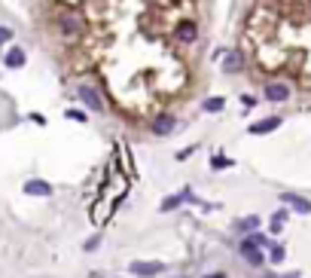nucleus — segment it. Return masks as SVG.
Here are the masks:
<instances>
[{
  "label": "nucleus",
  "mask_w": 311,
  "mask_h": 278,
  "mask_svg": "<svg viewBox=\"0 0 311 278\" xmlns=\"http://www.w3.org/2000/svg\"><path fill=\"white\" fill-rule=\"evenodd\" d=\"M271 220H278V223H284L287 220V208H278V211L271 214Z\"/></svg>",
  "instance_id": "nucleus-22"
},
{
  "label": "nucleus",
  "mask_w": 311,
  "mask_h": 278,
  "mask_svg": "<svg viewBox=\"0 0 311 278\" xmlns=\"http://www.w3.org/2000/svg\"><path fill=\"white\" fill-rule=\"evenodd\" d=\"M241 67H244V55H241V52H226L223 71H226V74H235V71H241Z\"/></svg>",
  "instance_id": "nucleus-12"
},
{
  "label": "nucleus",
  "mask_w": 311,
  "mask_h": 278,
  "mask_svg": "<svg viewBox=\"0 0 311 278\" xmlns=\"http://www.w3.org/2000/svg\"><path fill=\"white\" fill-rule=\"evenodd\" d=\"M180 278H186V275H180Z\"/></svg>",
  "instance_id": "nucleus-26"
},
{
  "label": "nucleus",
  "mask_w": 311,
  "mask_h": 278,
  "mask_svg": "<svg viewBox=\"0 0 311 278\" xmlns=\"http://www.w3.org/2000/svg\"><path fill=\"white\" fill-rule=\"evenodd\" d=\"M281 202H287V208H293L296 214H311V202L305 196H299V193H284Z\"/></svg>",
  "instance_id": "nucleus-6"
},
{
  "label": "nucleus",
  "mask_w": 311,
  "mask_h": 278,
  "mask_svg": "<svg viewBox=\"0 0 311 278\" xmlns=\"http://www.w3.org/2000/svg\"><path fill=\"white\" fill-rule=\"evenodd\" d=\"M174 37H177L180 43H195V40H198V25L189 22V19H183V22L177 25V31H174Z\"/></svg>",
  "instance_id": "nucleus-5"
},
{
  "label": "nucleus",
  "mask_w": 311,
  "mask_h": 278,
  "mask_svg": "<svg viewBox=\"0 0 311 278\" xmlns=\"http://www.w3.org/2000/svg\"><path fill=\"white\" fill-rule=\"evenodd\" d=\"M77 95H80V101L86 104V107H91V110H95V113H101V110H104V98L98 95V89H95V86H89V83H83V86H80V89H77Z\"/></svg>",
  "instance_id": "nucleus-2"
},
{
  "label": "nucleus",
  "mask_w": 311,
  "mask_h": 278,
  "mask_svg": "<svg viewBox=\"0 0 311 278\" xmlns=\"http://www.w3.org/2000/svg\"><path fill=\"white\" fill-rule=\"evenodd\" d=\"M235 162L232 159H226V156H211V168H217V171H223V168H232Z\"/></svg>",
  "instance_id": "nucleus-18"
},
{
  "label": "nucleus",
  "mask_w": 311,
  "mask_h": 278,
  "mask_svg": "<svg viewBox=\"0 0 311 278\" xmlns=\"http://www.w3.org/2000/svg\"><path fill=\"white\" fill-rule=\"evenodd\" d=\"M247 241H250V245H256V248H268V245H271V238H268L266 232H256V230L247 235Z\"/></svg>",
  "instance_id": "nucleus-17"
},
{
  "label": "nucleus",
  "mask_w": 311,
  "mask_h": 278,
  "mask_svg": "<svg viewBox=\"0 0 311 278\" xmlns=\"http://www.w3.org/2000/svg\"><path fill=\"white\" fill-rule=\"evenodd\" d=\"M174 126H177V119H174L171 113H162L156 123H153V135H171Z\"/></svg>",
  "instance_id": "nucleus-10"
},
{
  "label": "nucleus",
  "mask_w": 311,
  "mask_h": 278,
  "mask_svg": "<svg viewBox=\"0 0 311 278\" xmlns=\"http://www.w3.org/2000/svg\"><path fill=\"white\" fill-rule=\"evenodd\" d=\"M132 275H140V278H153V275H159V272H165V263L162 260H134L132 266Z\"/></svg>",
  "instance_id": "nucleus-1"
},
{
  "label": "nucleus",
  "mask_w": 311,
  "mask_h": 278,
  "mask_svg": "<svg viewBox=\"0 0 311 278\" xmlns=\"http://www.w3.org/2000/svg\"><path fill=\"white\" fill-rule=\"evenodd\" d=\"M263 95H266V101H271V104H284V101L290 98V86L281 83V80H271V83H266Z\"/></svg>",
  "instance_id": "nucleus-3"
},
{
  "label": "nucleus",
  "mask_w": 311,
  "mask_h": 278,
  "mask_svg": "<svg viewBox=\"0 0 311 278\" xmlns=\"http://www.w3.org/2000/svg\"><path fill=\"white\" fill-rule=\"evenodd\" d=\"M226 107V101L223 98H205V101H201V110H205V113H220V110H223Z\"/></svg>",
  "instance_id": "nucleus-15"
},
{
  "label": "nucleus",
  "mask_w": 311,
  "mask_h": 278,
  "mask_svg": "<svg viewBox=\"0 0 311 278\" xmlns=\"http://www.w3.org/2000/svg\"><path fill=\"white\" fill-rule=\"evenodd\" d=\"M205 278H229L226 272H211V275H205Z\"/></svg>",
  "instance_id": "nucleus-24"
},
{
  "label": "nucleus",
  "mask_w": 311,
  "mask_h": 278,
  "mask_svg": "<svg viewBox=\"0 0 311 278\" xmlns=\"http://www.w3.org/2000/svg\"><path fill=\"white\" fill-rule=\"evenodd\" d=\"M263 278H284L281 272H268V275H263Z\"/></svg>",
  "instance_id": "nucleus-25"
},
{
  "label": "nucleus",
  "mask_w": 311,
  "mask_h": 278,
  "mask_svg": "<svg viewBox=\"0 0 311 278\" xmlns=\"http://www.w3.org/2000/svg\"><path fill=\"white\" fill-rule=\"evenodd\" d=\"M9 40H12V28H3V25H0V46L9 43Z\"/></svg>",
  "instance_id": "nucleus-19"
},
{
  "label": "nucleus",
  "mask_w": 311,
  "mask_h": 278,
  "mask_svg": "<svg viewBox=\"0 0 311 278\" xmlns=\"http://www.w3.org/2000/svg\"><path fill=\"white\" fill-rule=\"evenodd\" d=\"M98 245H101V235H91V238L86 241V245H83V248H86V251H95Z\"/></svg>",
  "instance_id": "nucleus-20"
},
{
  "label": "nucleus",
  "mask_w": 311,
  "mask_h": 278,
  "mask_svg": "<svg viewBox=\"0 0 311 278\" xmlns=\"http://www.w3.org/2000/svg\"><path fill=\"white\" fill-rule=\"evenodd\" d=\"M186 196H189V189H183L180 196H168V199H165L159 208H162V211H174V208H180L183 202H186Z\"/></svg>",
  "instance_id": "nucleus-14"
},
{
  "label": "nucleus",
  "mask_w": 311,
  "mask_h": 278,
  "mask_svg": "<svg viewBox=\"0 0 311 278\" xmlns=\"http://www.w3.org/2000/svg\"><path fill=\"white\" fill-rule=\"evenodd\" d=\"M274 235H278V232H284V223H278V220H271V227H268Z\"/></svg>",
  "instance_id": "nucleus-23"
},
{
  "label": "nucleus",
  "mask_w": 311,
  "mask_h": 278,
  "mask_svg": "<svg viewBox=\"0 0 311 278\" xmlns=\"http://www.w3.org/2000/svg\"><path fill=\"white\" fill-rule=\"evenodd\" d=\"M58 28H61L64 37H77V34L83 31V25H80L77 15H61V19H58Z\"/></svg>",
  "instance_id": "nucleus-8"
},
{
  "label": "nucleus",
  "mask_w": 311,
  "mask_h": 278,
  "mask_svg": "<svg viewBox=\"0 0 311 278\" xmlns=\"http://www.w3.org/2000/svg\"><path fill=\"white\" fill-rule=\"evenodd\" d=\"M278 126H281V116H268V119H260V123H253V126H250V135H271Z\"/></svg>",
  "instance_id": "nucleus-9"
},
{
  "label": "nucleus",
  "mask_w": 311,
  "mask_h": 278,
  "mask_svg": "<svg viewBox=\"0 0 311 278\" xmlns=\"http://www.w3.org/2000/svg\"><path fill=\"white\" fill-rule=\"evenodd\" d=\"M271 263H284V257H287V248L284 245H268V254H266Z\"/></svg>",
  "instance_id": "nucleus-16"
},
{
  "label": "nucleus",
  "mask_w": 311,
  "mask_h": 278,
  "mask_svg": "<svg viewBox=\"0 0 311 278\" xmlns=\"http://www.w3.org/2000/svg\"><path fill=\"white\" fill-rule=\"evenodd\" d=\"M3 61H6V67H25V61H28V55H25V49H18V46H12L6 55H3Z\"/></svg>",
  "instance_id": "nucleus-13"
},
{
  "label": "nucleus",
  "mask_w": 311,
  "mask_h": 278,
  "mask_svg": "<svg viewBox=\"0 0 311 278\" xmlns=\"http://www.w3.org/2000/svg\"><path fill=\"white\" fill-rule=\"evenodd\" d=\"M232 227H235V232H241V235H250L256 227H260V217H256V214H250V217H238V220L232 223Z\"/></svg>",
  "instance_id": "nucleus-11"
},
{
  "label": "nucleus",
  "mask_w": 311,
  "mask_h": 278,
  "mask_svg": "<svg viewBox=\"0 0 311 278\" xmlns=\"http://www.w3.org/2000/svg\"><path fill=\"white\" fill-rule=\"evenodd\" d=\"M238 254H241V257H244V263H250V266H256V269H260V266L266 263V260H268V257L263 254V248H256V245H250V241H247V238L241 241V245H238Z\"/></svg>",
  "instance_id": "nucleus-4"
},
{
  "label": "nucleus",
  "mask_w": 311,
  "mask_h": 278,
  "mask_svg": "<svg viewBox=\"0 0 311 278\" xmlns=\"http://www.w3.org/2000/svg\"><path fill=\"white\" fill-rule=\"evenodd\" d=\"M67 119H77V123H86V113H83V110H67Z\"/></svg>",
  "instance_id": "nucleus-21"
},
{
  "label": "nucleus",
  "mask_w": 311,
  "mask_h": 278,
  "mask_svg": "<svg viewBox=\"0 0 311 278\" xmlns=\"http://www.w3.org/2000/svg\"><path fill=\"white\" fill-rule=\"evenodd\" d=\"M25 196H52V186L46 184V181H40V178H31V181H25Z\"/></svg>",
  "instance_id": "nucleus-7"
}]
</instances>
